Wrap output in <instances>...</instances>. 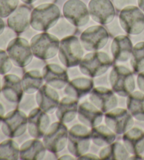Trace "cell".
<instances>
[{"mask_svg":"<svg viewBox=\"0 0 144 160\" xmlns=\"http://www.w3.org/2000/svg\"><path fill=\"white\" fill-rule=\"evenodd\" d=\"M59 8L56 4L45 3L35 7L30 15V26L38 31H46L53 28L60 18Z\"/></svg>","mask_w":144,"mask_h":160,"instance_id":"1","label":"cell"},{"mask_svg":"<svg viewBox=\"0 0 144 160\" xmlns=\"http://www.w3.org/2000/svg\"><path fill=\"white\" fill-rule=\"evenodd\" d=\"M32 54L41 60L50 59L59 52L60 41L56 36L48 32H41L30 40Z\"/></svg>","mask_w":144,"mask_h":160,"instance_id":"2","label":"cell"},{"mask_svg":"<svg viewBox=\"0 0 144 160\" xmlns=\"http://www.w3.org/2000/svg\"><path fill=\"white\" fill-rule=\"evenodd\" d=\"M83 54V47L78 38L69 35L63 38L60 42L59 57L66 67H74L79 65Z\"/></svg>","mask_w":144,"mask_h":160,"instance_id":"3","label":"cell"},{"mask_svg":"<svg viewBox=\"0 0 144 160\" xmlns=\"http://www.w3.org/2000/svg\"><path fill=\"white\" fill-rule=\"evenodd\" d=\"M112 61L103 52H94L86 55L79 63V69L84 75L95 78L103 75L111 67Z\"/></svg>","mask_w":144,"mask_h":160,"instance_id":"4","label":"cell"},{"mask_svg":"<svg viewBox=\"0 0 144 160\" xmlns=\"http://www.w3.org/2000/svg\"><path fill=\"white\" fill-rule=\"evenodd\" d=\"M110 82L113 92L122 97H127L134 92L135 80L129 68L123 66H115L110 73Z\"/></svg>","mask_w":144,"mask_h":160,"instance_id":"5","label":"cell"},{"mask_svg":"<svg viewBox=\"0 0 144 160\" xmlns=\"http://www.w3.org/2000/svg\"><path fill=\"white\" fill-rule=\"evenodd\" d=\"M91 140V133L87 126L75 124L68 132V151L74 157L82 156L89 149Z\"/></svg>","mask_w":144,"mask_h":160,"instance_id":"6","label":"cell"},{"mask_svg":"<svg viewBox=\"0 0 144 160\" xmlns=\"http://www.w3.org/2000/svg\"><path fill=\"white\" fill-rule=\"evenodd\" d=\"M68 130L64 123L55 122L49 127L43 136V143L46 150L53 153L62 151L67 145Z\"/></svg>","mask_w":144,"mask_h":160,"instance_id":"7","label":"cell"},{"mask_svg":"<svg viewBox=\"0 0 144 160\" xmlns=\"http://www.w3.org/2000/svg\"><path fill=\"white\" fill-rule=\"evenodd\" d=\"M119 20L121 27L127 33L136 35L143 31L144 14L137 7L130 5L122 9Z\"/></svg>","mask_w":144,"mask_h":160,"instance_id":"8","label":"cell"},{"mask_svg":"<svg viewBox=\"0 0 144 160\" xmlns=\"http://www.w3.org/2000/svg\"><path fill=\"white\" fill-rule=\"evenodd\" d=\"M27 128V117L19 109H13L4 116L1 130L5 136L15 138L21 136Z\"/></svg>","mask_w":144,"mask_h":160,"instance_id":"9","label":"cell"},{"mask_svg":"<svg viewBox=\"0 0 144 160\" xmlns=\"http://www.w3.org/2000/svg\"><path fill=\"white\" fill-rule=\"evenodd\" d=\"M13 64L23 68L31 62L33 54L30 44L25 38L16 37L9 43L6 49Z\"/></svg>","mask_w":144,"mask_h":160,"instance_id":"10","label":"cell"},{"mask_svg":"<svg viewBox=\"0 0 144 160\" xmlns=\"http://www.w3.org/2000/svg\"><path fill=\"white\" fill-rule=\"evenodd\" d=\"M108 39V32L102 26H91L80 35L82 45L87 51H98L103 48Z\"/></svg>","mask_w":144,"mask_h":160,"instance_id":"11","label":"cell"},{"mask_svg":"<svg viewBox=\"0 0 144 160\" xmlns=\"http://www.w3.org/2000/svg\"><path fill=\"white\" fill-rule=\"evenodd\" d=\"M106 126L115 134H124L134 125V119L128 110L122 108L113 109L105 115Z\"/></svg>","mask_w":144,"mask_h":160,"instance_id":"12","label":"cell"},{"mask_svg":"<svg viewBox=\"0 0 144 160\" xmlns=\"http://www.w3.org/2000/svg\"><path fill=\"white\" fill-rule=\"evenodd\" d=\"M65 18L75 27L85 26L89 20V11L81 0H68L63 5Z\"/></svg>","mask_w":144,"mask_h":160,"instance_id":"13","label":"cell"},{"mask_svg":"<svg viewBox=\"0 0 144 160\" xmlns=\"http://www.w3.org/2000/svg\"><path fill=\"white\" fill-rule=\"evenodd\" d=\"M91 17L97 23L107 25L115 17V8L110 0H91L89 3Z\"/></svg>","mask_w":144,"mask_h":160,"instance_id":"14","label":"cell"},{"mask_svg":"<svg viewBox=\"0 0 144 160\" xmlns=\"http://www.w3.org/2000/svg\"><path fill=\"white\" fill-rule=\"evenodd\" d=\"M23 89L21 78L14 74H6L2 78V87L0 94L7 102L18 104L23 97Z\"/></svg>","mask_w":144,"mask_h":160,"instance_id":"15","label":"cell"},{"mask_svg":"<svg viewBox=\"0 0 144 160\" xmlns=\"http://www.w3.org/2000/svg\"><path fill=\"white\" fill-rule=\"evenodd\" d=\"M89 100L102 112L107 113L118 105V98L113 91L104 87H96L91 91Z\"/></svg>","mask_w":144,"mask_h":160,"instance_id":"16","label":"cell"},{"mask_svg":"<svg viewBox=\"0 0 144 160\" xmlns=\"http://www.w3.org/2000/svg\"><path fill=\"white\" fill-rule=\"evenodd\" d=\"M50 125V118L40 107L32 110L27 117V130L34 138H42Z\"/></svg>","mask_w":144,"mask_h":160,"instance_id":"17","label":"cell"},{"mask_svg":"<svg viewBox=\"0 0 144 160\" xmlns=\"http://www.w3.org/2000/svg\"><path fill=\"white\" fill-rule=\"evenodd\" d=\"M42 76L46 83L54 89H63L68 83L67 71L55 63H49L44 67Z\"/></svg>","mask_w":144,"mask_h":160,"instance_id":"18","label":"cell"},{"mask_svg":"<svg viewBox=\"0 0 144 160\" xmlns=\"http://www.w3.org/2000/svg\"><path fill=\"white\" fill-rule=\"evenodd\" d=\"M31 10L26 5H21L7 18V27L16 34L23 33L30 25Z\"/></svg>","mask_w":144,"mask_h":160,"instance_id":"19","label":"cell"},{"mask_svg":"<svg viewBox=\"0 0 144 160\" xmlns=\"http://www.w3.org/2000/svg\"><path fill=\"white\" fill-rule=\"evenodd\" d=\"M36 101L41 110L50 114L57 109L60 102L59 94L47 85H42L39 89L36 95Z\"/></svg>","mask_w":144,"mask_h":160,"instance_id":"20","label":"cell"},{"mask_svg":"<svg viewBox=\"0 0 144 160\" xmlns=\"http://www.w3.org/2000/svg\"><path fill=\"white\" fill-rule=\"evenodd\" d=\"M77 114L80 122L89 128L98 126L103 120V112L89 102L80 104Z\"/></svg>","mask_w":144,"mask_h":160,"instance_id":"21","label":"cell"},{"mask_svg":"<svg viewBox=\"0 0 144 160\" xmlns=\"http://www.w3.org/2000/svg\"><path fill=\"white\" fill-rule=\"evenodd\" d=\"M124 147L129 153L136 155L144 152V132L138 128H132L122 138Z\"/></svg>","mask_w":144,"mask_h":160,"instance_id":"22","label":"cell"},{"mask_svg":"<svg viewBox=\"0 0 144 160\" xmlns=\"http://www.w3.org/2000/svg\"><path fill=\"white\" fill-rule=\"evenodd\" d=\"M111 53L113 59L118 62H125L132 56L133 46L129 38L126 35H118L113 40Z\"/></svg>","mask_w":144,"mask_h":160,"instance_id":"23","label":"cell"},{"mask_svg":"<svg viewBox=\"0 0 144 160\" xmlns=\"http://www.w3.org/2000/svg\"><path fill=\"white\" fill-rule=\"evenodd\" d=\"M94 82L91 79L84 77L74 78L68 82L65 88V93L74 99H79L89 93L93 89Z\"/></svg>","mask_w":144,"mask_h":160,"instance_id":"24","label":"cell"},{"mask_svg":"<svg viewBox=\"0 0 144 160\" xmlns=\"http://www.w3.org/2000/svg\"><path fill=\"white\" fill-rule=\"evenodd\" d=\"M46 148L43 142L37 138L25 142L20 148V159L23 160L42 159L46 154Z\"/></svg>","mask_w":144,"mask_h":160,"instance_id":"25","label":"cell"},{"mask_svg":"<svg viewBox=\"0 0 144 160\" xmlns=\"http://www.w3.org/2000/svg\"><path fill=\"white\" fill-rule=\"evenodd\" d=\"M78 112V101L71 97H66L60 101L56 109V117L64 123L73 121Z\"/></svg>","mask_w":144,"mask_h":160,"instance_id":"26","label":"cell"},{"mask_svg":"<svg viewBox=\"0 0 144 160\" xmlns=\"http://www.w3.org/2000/svg\"><path fill=\"white\" fill-rule=\"evenodd\" d=\"M127 110L134 118L144 121V93L135 91L127 96Z\"/></svg>","mask_w":144,"mask_h":160,"instance_id":"27","label":"cell"},{"mask_svg":"<svg viewBox=\"0 0 144 160\" xmlns=\"http://www.w3.org/2000/svg\"><path fill=\"white\" fill-rule=\"evenodd\" d=\"M91 138L93 142L98 147L111 144L115 140V133L108 126L98 125L91 128Z\"/></svg>","mask_w":144,"mask_h":160,"instance_id":"28","label":"cell"},{"mask_svg":"<svg viewBox=\"0 0 144 160\" xmlns=\"http://www.w3.org/2000/svg\"><path fill=\"white\" fill-rule=\"evenodd\" d=\"M129 157V152L124 145L118 142L106 145L99 152V158L103 160H123Z\"/></svg>","mask_w":144,"mask_h":160,"instance_id":"29","label":"cell"},{"mask_svg":"<svg viewBox=\"0 0 144 160\" xmlns=\"http://www.w3.org/2000/svg\"><path fill=\"white\" fill-rule=\"evenodd\" d=\"M43 80L42 74L39 71L32 70L27 71L24 73L21 80L24 92L30 95L37 92L41 87Z\"/></svg>","mask_w":144,"mask_h":160,"instance_id":"30","label":"cell"},{"mask_svg":"<svg viewBox=\"0 0 144 160\" xmlns=\"http://www.w3.org/2000/svg\"><path fill=\"white\" fill-rule=\"evenodd\" d=\"M20 157V148L13 140L7 139L0 143V159L16 160Z\"/></svg>","mask_w":144,"mask_h":160,"instance_id":"31","label":"cell"},{"mask_svg":"<svg viewBox=\"0 0 144 160\" xmlns=\"http://www.w3.org/2000/svg\"><path fill=\"white\" fill-rule=\"evenodd\" d=\"M131 65L135 73L144 71V42L137 43L133 48Z\"/></svg>","mask_w":144,"mask_h":160,"instance_id":"32","label":"cell"},{"mask_svg":"<svg viewBox=\"0 0 144 160\" xmlns=\"http://www.w3.org/2000/svg\"><path fill=\"white\" fill-rule=\"evenodd\" d=\"M49 31L58 38H64L74 33L75 31V28L74 25L70 23L68 20L66 21L62 18L59 22L58 21L57 23L53 28H51V29L49 30Z\"/></svg>","mask_w":144,"mask_h":160,"instance_id":"33","label":"cell"},{"mask_svg":"<svg viewBox=\"0 0 144 160\" xmlns=\"http://www.w3.org/2000/svg\"><path fill=\"white\" fill-rule=\"evenodd\" d=\"M19 0H0V17L8 18L17 9Z\"/></svg>","mask_w":144,"mask_h":160,"instance_id":"34","label":"cell"},{"mask_svg":"<svg viewBox=\"0 0 144 160\" xmlns=\"http://www.w3.org/2000/svg\"><path fill=\"white\" fill-rule=\"evenodd\" d=\"M12 68V62L4 49H0V75H6Z\"/></svg>","mask_w":144,"mask_h":160,"instance_id":"35","label":"cell"},{"mask_svg":"<svg viewBox=\"0 0 144 160\" xmlns=\"http://www.w3.org/2000/svg\"><path fill=\"white\" fill-rule=\"evenodd\" d=\"M16 32L9 27H6L4 32L0 35V49L6 50L9 43L16 37Z\"/></svg>","mask_w":144,"mask_h":160,"instance_id":"36","label":"cell"},{"mask_svg":"<svg viewBox=\"0 0 144 160\" xmlns=\"http://www.w3.org/2000/svg\"><path fill=\"white\" fill-rule=\"evenodd\" d=\"M115 7L118 9H122L130 4H134V0H113Z\"/></svg>","mask_w":144,"mask_h":160,"instance_id":"37","label":"cell"},{"mask_svg":"<svg viewBox=\"0 0 144 160\" xmlns=\"http://www.w3.org/2000/svg\"><path fill=\"white\" fill-rule=\"evenodd\" d=\"M137 83L138 88L140 90L144 93V71L140 72L137 77Z\"/></svg>","mask_w":144,"mask_h":160,"instance_id":"38","label":"cell"},{"mask_svg":"<svg viewBox=\"0 0 144 160\" xmlns=\"http://www.w3.org/2000/svg\"><path fill=\"white\" fill-rule=\"evenodd\" d=\"M79 159H98L100 158H98L96 155H93L91 154H83V155L78 157Z\"/></svg>","mask_w":144,"mask_h":160,"instance_id":"39","label":"cell"},{"mask_svg":"<svg viewBox=\"0 0 144 160\" xmlns=\"http://www.w3.org/2000/svg\"><path fill=\"white\" fill-rule=\"evenodd\" d=\"M5 116V109L1 102H0V127L2 126V121H3V118Z\"/></svg>","mask_w":144,"mask_h":160,"instance_id":"40","label":"cell"},{"mask_svg":"<svg viewBox=\"0 0 144 160\" xmlns=\"http://www.w3.org/2000/svg\"><path fill=\"white\" fill-rule=\"evenodd\" d=\"M5 28H6V24H5V22L3 20V18L0 17V35L4 32Z\"/></svg>","mask_w":144,"mask_h":160,"instance_id":"41","label":"cell"},{"mask_svg":"<svg viewBox=\"0 0 144 160\" xmlns=\"http://www.w3.org/2000/svg\"><path fill=\"white\" fill-rule=\"evenodd\" d=\"M138 4L141 10L144 12V0H138Z\"/></svg>","mask_w":144,"mask_h":160,"instance_id":"42","label":"cell"},{"mask_svg":"<svg viewBox=\"0 0 144 160\" xmlns=\"http://www.w3.org/2000/svg\"><path fill=\"white\" fill-rule=\"evenodd\" d=\"M21 1L26 4H30L34 3V2H35L37 0H21Z\"/></svg>","mask_w":144,"mask_h":160,"instance_id":"43","label":"cell"},{"mask_svg":"<svg viewBox=\"0 0 144 160\" xmlns=\"http://www.w3.org/2000/svg\"><path fill=\"white\" fill-rule=\"evenodd\" d=\"M65 157H64V156H63L62 157H60V159H68L69 158V156H67V155H65ZM70 159H73V157H70Z\"/></svg>","mask_w":144,"mask_h":160,"instance_id":"44","label":"cell"},{"mask_svg":"<svg viewBox=\"0 0 144 160\" xmlns=\"http://www.w3.org/2000/svg\"><path fill=\"white\" fill-rule=\"evenodd\" d=\"M2 79L1 78V77H0V92H1V90H2Z\"/></svg>","mask_w":144,"mask_h":160,"instance_id":"45","label":"cell"}]
</instances>
